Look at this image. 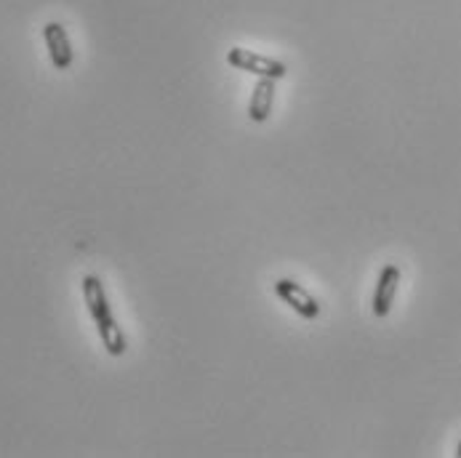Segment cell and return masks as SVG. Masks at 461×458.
Here are the masks:
<instances>
[{"mask_svg": "<svg viewBox=\"0 0 461 458\" xmlns=\"http://www.w3.org/2000/svg\"><path fill=\"white\" fill-rule=\"evenodd\" d=\"M83 302L88 306V314H91V320L96 325V333H99L107 354L123 357L126 349H129V341H126V333H123V328L118 325V320L113 314L105 283L96 275H86L83 278Z\"/></svg>", "mask_w": 461, "mask_h": 458, "instance_id": "cell-1", "label": "cell"}, {"mask_svg": "<svg viewBox=\"0 0 461 458\" xmlns=\"http://www.w3.org/2000/svg\"><path fill=\"white\" fill-rule=\"evenodd\" d=\"M227 64L232 70H240V72H248V75H256V78H272V80H283L289 75V67L272 56H262V54H254L248 48H230L227 51Z\"/></svg>", "mask_w": 461, "mask_h": 458, "instance_id": "cell-2", "label": "cell"}, {"mask_svg": "<svg viewBox=\"0 0 461 458\" xmlns=\"http://www.w3.org/2000/svg\"><path fill=\"white\" fill-rule=\"evenodd\" d=\"M275 296L283 302V304H289L299 317H305V320H317L320 317V304H317V299L305 291L297 280H291V278H281V280H275Z\"/></svg>", "mask_w": 461, "mask_h": 458, "instance_id": "cell-3", "label": "cell"}, {"mask_svg": "<svg viewBox=\"0 0 461 458\" xmlns=\"http://www.w3.org/2000/svg\"><path fill=\"white\" fill-rule=\"evenodd\" d=\"M400 280H403V272L398 264H384L381 272H379V280H376V291H373V302L371 309L379 320H384L392 304H395V296H398V288H400Z\"/></svg>", "mask_w": 461, "mask_h": 458, "instance_id": "cell-4", "label": "cell"}, {"mask_svg": "<svg viewBox=\"0 0 461 458\" xmlns=\"http://www.w3.org/2000/svg\"><path fill=\"white\" fill-rule=\"evenodd\" d=\"M43 40H46V48H48V59L56 70H70L72 62H75V51H72V43H70V35L64 29V24L59 21H48L43 27Z\"/></svg>", "mask_w": 461, "mask_h": 458, "instance_id": "cell-5", "label": "cell"}, {"mask_svg": "<svg viewBox=\"0 0 461 458\" xmlns=\"http://www.w3.org/2000/svg\"><path fill=\"white\" fill-rule=\"evenodd\" d=\"M275 104V80L272 78H259L254 91H251V102H248V118L254 123H264L272 112Z\"/></svg>", "mask_w": 461, "mask_h": 458, "instance_id": "cell-6", "label": "cell"}, {"mask_svg": "<svg viewBox=\"0 0 461 458\" xmlns=\"http://www.w3.org/2000/svg\"><path fill=\"white\" fill-rule=\"evenodd\" d=\"M457 458H461V443H459V448H457Z\"/></svg>", "mask_w": 461, "mask_h": 458, "instance_id": "cell-7", "label": "cell"}]
</instances>
